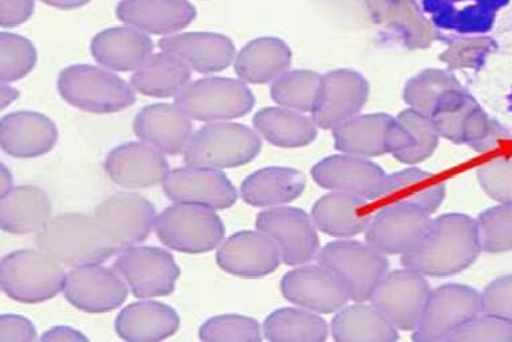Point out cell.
<instances>
[{
	"label": "cell",
	"instance_id": "6da1fadb",
	"mask_svg": "<svg viewBox=\"0 0 512 342\" xmlns=\"http://www.w3.org/2000/svg\"><path fill=\"white\" fill-rule=\"evenodd\" d=\"M480 253L476 222L463 214L431 220L417 245L403 255L407 269L429 277H448L466 270Z\"/></svg>",
	"mask_w": 512,
	"mask_h": 342
},
{
	"label": "cell",
	"instance_id": "7a4b0ae2",
	"mask_svg": "<svg viewBox=\"0 0 512 342\" xmlns=\"http://www.w3.org/2000/svg\"><path fill=\"white\" fill-rule=\"evenodd\" d=\"M35 245L59 265L73 269L101 265L120 251L106 237L94 215L85 214L54 216L38 231Z\"/></svg>",
	"mask_w": 512,
	"mask_h": 342
},
{
	"label": "cell",
	"instance_id": "3957f363",
	"mask_svg": "<svg viewBox=\"0 0 512 342\" xmlns=\"http://www.w3.org/2000/svg\"><path fill=\"white\" fill-rule=\"evenodd\" d=\"M57 88L62 100L82 112L110 114L136 104L132 85L92 65H72L59 73Z\"/></svg>",
	"mask_w": 512,
	"mask_h": 342
},
{
	"label": "cell",
	"instance_id": "277c9868",
	"mask_svg": "<svg viewBox=\"0 0 512 342\" xmlns=\"http://www.w3.org/2000/svg\"><path fill=\"white\" fill-rule=\"evenodd\" d=\"M262 149L258 133L243 124L210 123L189 139L184 163L215 169L238 168L251 163Z\"/></svg>",
	"mask_w": 512,
	"mask_h": 342
},
{
	"label": "cell",
	"instance_id": "5b68a950",
	"mask_svg": "<svg viewBox=\"0 0 512 342\" xmlns=\"http://www.w3.org/2000/svg\"><path fill=\"white\" fill-rule=\"evenodd\" d=\"M66 277L61 265L39 250L14 251L0 265L3 292L21 304L53 300L65 289Z\"/></svg>",
	"mask_w": 512,
	"mask_h": 342
},
{
	"label": "cell",
	"instance_id": "8992f818",
	"mask_svg": "<svg viewBox=\"0 0 512 342\" xmlns=\"http://www.w3.org/2000/svg\"><path fill=\"white\" fill-rule=\"evenodd\" d=\"M157 239L184 254H206L223 242L226 227L211 208L179 203L165 208L155 220Z\"/></svg>",
	"mask_w": 512,
	"mask_h": 342
},
{
	"label": "cell",
	"instance_id": "52a82bcc",
	"mask_svg": "<svg viewBox=\"0 0 512 342\" xmlns=\"http://www.w3.org/2000/svg\"><path fill=\"white\" fill-rule=\"evenodd\" d=\"M317 258L319 265L328 267L341 279L354 302L370 301L389 269L385 254L357 241L329 243L319 250Z\"/></svg>",
	"mask_w": 512,
	"mask_h": 342
},
{
	"label": "cell",
	"instance_id": "ba28073f",
	"mask_svg": "<svg viewBox=\"0 0 512 342\" xmlns=\"http://www.w3.org/2000/svg\"><path fill=\"white\" fill-rule=\"evenodd\" d=\"M176 105L192 120L218 123L246 116L255 106V97L242 81L207 77L189 84L176 97Z\"/></svg>",
	"mask_w": 512,
	"mask_h": 342
},
{
	"label": "cell",
	"instance_id": "9c48e42d",
	"mask_svg": "<svg viewBox=\"0 0 512 342\" xmlns=\"http://www.w3.org/2000/svg\"><path fill=\"white\" fill-rule=\"evenodd\" d=\"M136 298L171 296L181 270L169 251L155 246L129 247L113 263Z\"/></svg>",
	"mask_w": 512,
	"mask_h": 342
},
{
	"label": "cell",
	"instance_id": "30bf717a",
	"mask_svg": "<svg viewBox=\"0 0 512 342\" xmlns=\"http://www.w3.org/2000/svg\"><path fill=\"white\" fill-rule=\"evenodd\" d=\"M483 312L482 294L464 285H444L433 290L413 340L447 341L464 324Z\"/></svg>",
	"mask_w": 512,
	"mask_h": 342
},
{
	"label": "cell",
	"instance_id": "8fae6325",
	"mask_svg": "<svg viewBox=\"0 0 512 342\" xmlns=\"http://www.w3.org/2000/svg\"><path fill=\"white\" fill-rule=\"evenodd\" d=\"M258 231L273 239L286 265L301 266L319 253L317 226L301 208L273 207L255 220Z\"/></svg>",
	"mask_w": 512,
	"mask_h": 342
},
{
	"label": "cell",
	"instance_id": "7c38bea8",
	"mask_svg": "<svg viewBox=\"0 0 512 342\" xmlns=\"http://www.w3.org/2000/svg\"><path fill=\"white\" fill-rule=\"evenodd\" d=\"M432 290L423 274L412 269L396 270L382 278L370 302L397 329L415 330L427 308Z\"/></svg>",
	"mask_w": 512,
	"mask_h": 342
},
{
	"label": "cell",
	"instance_id": "4fadbf2b",
	"mask_svg": "<svg viewBox=\"0 0 512 342\" xmlns=\"http://www.w3.org/2000/svg\"><path fill=\"white\" fill-rule=\"evenodd\" d=\"M155 216L153 204L133 192L109 196L94 210L101 230L120 250L147 241L155 226Z\"/></svg>",
	"mask_w": 512,
	"mask_h": 342
},
{
	"label": "cell",
	"instance_id": "5bb4252c",
	"mask_svg": "<svg viewBox=\"0 0 512 342\" xmlns=\"http://www.w3.org/2000/svg\"><path fill=\"white\" fill-rule=\"evenodd\" d=\"M163 190L172 202L198 204L211 210H227L238 200L234 184L223 172L195 165L169 171Z\"/></svg>",
	"mask_w": 512,
	"mask_h": 342
},
{
	"label": "cell",
	"instance_id": "9a60e30c",
	"mask_svg": "<svg viewBox=\"0 0 512 342\" xmlns=\"http://www.w3.org/2000/svg\"><path fill=\"white\" fill-rule=\"evenodd\" d=\"M66 301L81 312L102 314L120 308L128 298V286L114 269L100 265L74 267L63 289Z\"/></svg>",
	"mask_w": 512,
	"mask_h": 342
},
{
	"label": "cell",
	"instance_id": "2e32d148",
	"mask_svg": "<svg viewBox=\"0 0 512 342\" xmlns=\"http://www.w3.org/2000/svg\"><path fill=\"white\" fill-rule=\"evenodd\" d=\"M283 297L310 312H340L350 300L341 279L328 267L302 266L285 274L281 282Z\"/></svg>",
	"mask_w": 512,
	"mask_h": 342
},
{
	"label": "cell",
	"instance_id": "e0dca14e",
	"mask_svg": "<svg viewBox=\"0 0 512 342\" xmlns=\"http://www.w3.org/2000/svg\"><path fill=\"white\" fill-rule=\"evenodd\" d=\"M369 85L353 70H334L322 77L321 92L313 112L314 123L322 129H336L358 116L368 100Z\"/></svg>",
	"mask_w": 512,
	"mask_h": 342
},
{
	"label": "cell",
	"instance_id": "ac0fdd59",
	"mask_svg": "<svg viewBox=\"0 0 512 342\" xmlns=\"http://www.w3.org/2000/svg\"><path fill=\"white\" fill-rule=\"evenodd\" d=\"M311 176L319 187L346 192L373 202L380 194L387 174L366 157L336 155L326 157L311 169Z\"/></svg>",
	"mask_w": 512,
	"mask_h": 342
},
{
	"label": "cell",
	"instance_id": "d6986e66",
	"mask_svg": "<svg viewBox=\"0 0 512 342\" xmlns=\"http://www.w3.org/2000/svg\"><path fill=\"white\" fill-rule=\"evenodd\" d=\"M431 223L428 212L409 206L384 207L365 230L366 243L385 255H404L417 245Z\"/></svg>",
	"mask_w": 512,
	"mask_h": 342
},
{
	"label": "cell",
	"instance_id": "ffe728a7",
	"mask_svg": "<svg viewBox=\"0 0 512 342\" xmlns=\"http://www.w3.org/2000/svg\"><path fill=\"white\" fill-rule=\"evenodd\" d=\"M106 175L117 186L141 190L163 183L169 164L163 153L147 143H126L112 149L106 156Z\"/></svg>",
	"mask_w": 512,
	"mask_h": 342
},
{
	"label": "cell",
	"instance_id": "44dd1931",
	"mask_svg": "<svg viewBox=\"0 0 512 342\" xmlns=\"http://www.w3.org/2000/svg\"><path fill=\"white\" fill-rule=\"evenodd\" d=\"M281 261L277 245L261 231H240L216 253L220 269L240 278L266 277L278 269Z\"/></svg>",
	"mask_w": 512,
	"mask_h": 342
},
{
	"label": "cell",
	"instance_id": "7402d4cb",
	"mask_svg": "<svg viewBox=\"0 0 512 342\" xmlns=\"http://www.w3.org/2000/svg\"><path fill=\"white\" fill-rule=\"evenodd\" d=\"M58 141L57 125L38 112H14L0 121V145L15 159H35L53 151Z\"/></svg>",
	"mask_w": 512,
	"mask_h": 342
},
{
	"label": "cell",
	"instance_id": "603a6c76",
	"mask_svg": "<svg viewBox=\"0 0 512 342\" xmlns=\"http://www.w3.org/2000/svg\"><path fill=\"white\" fill-rule=\"evenodd\" d=\"M159 47L164 53L176 55L200 74L223 72L234 62L235 45L226 35L218 33H185L168 35Z\"/></svg>",
	"mask_w": 512,
	"mask_h": 342
},
{
	"label": "cell",
	"instance_id": "cb8c5ba5",
	"mask_svg": "<svg viewBox=\"0 0 512 342\" xmlns=\"http://www.w3.org/2000/svg\"><path fill=\"white\" fill-rule=\"evenodd\" d=\"M192 131L191 117L177 105L145 106L133 121V132L141 141L171 156L184 152Z\"/></svg>",
	"mask_w": 512,
	"mask_h": 342
},
{
	"label": "cell",
	"instance_id": "d4e9b609",
	"mask_svg": "<svg viewBox=\"0 0 512 342\" xmlns=\"http://www.w3.org/2000/svg\"><path fill=\"white\" fill-rule=\"evenodd\" d=\"M116 15L126 26L144 33L172 35L191 25L196 9L188 0H122Z\"/></svg>",
	"mask_w": 512,
	"mask_h": 342
},
{
	"label": "cell",
	"instance_id": "484cf974",
	"mask_svg": "<svg viewBox=\"0 0 512 342\" xmlns=\"http://www.w3.org/2000/svg\"><path fill=\"white\" fill-rule=\"evenodd\" d=\"M155 49L147 34L133 27H112L100 31L90 43V53L98 64L114 72H136Z\"/></svg>",
	"mask_w": 512,
	"mask_h": 342
},
{
	"label": "cell",
	"instance_id": "4316f807",
	"mask_svg": "<svg viewBox=\"0 0 512 342\" xmlns=\"http://www.w3.org/2000/svg\"><path fill=\"white\" fill-rule=\"evenodd\" d=\"M445 198V186L429 172L417 168L405 169L387 175L380 194L373 200L376 210L392 206L420 208L429 215L435 212Z\"/></svg>",
	"mask_w": 512,
	"mask_h": 342
},
{
	"label": "cell",
	"instance_id": "83f0119b",
	"mask_svg": "<svg viewBox=\"0 0 512 342\" xmlns=\"http://www.w3.org/2000/svg\"><path fill=\"white\" fill-rule=\"evenodd\" d=\"M311 218L322 233L350 238L364 233L373 218L368 200L346 192L332 191L314 204Z\"/></svg>",
	"mask_w": 512,
	"mask_h": 342
},
{
	"label": "cell",
	"instance_id": "f1b7e54d",
	"mask_svg": "<svg viewBox=\"0 0 512 342\" xmlns=\"http://www.w3.org/2000/svg\"><path fill=\"white\" fill-rule=\"evenodd\" d=\"M114 329L125 341H164L180 329V317L175 309L163 302L141 301L121 310Z\"/></svg>",
	"mask_w": 512,
	"mask_h": 342
},
{
	"label": "cell",
	"instance_id": "f546056e",
	"mask_svg": "<svg viewBox=\"0 0 512 342\" xmlns=\"http://www.w3.org/2000/svg\"><path fill=\"white\" fill-rule=\"evenodd\" d=\"M395 119L384 113L356 116L333 129L334 143L342 153L376 157L392 152Z\"/></svg>",
	"mask_w": 512,
	"mask_h": 342
},
{
	"label": "cell",
	"instance_id": "4dcf8cb0",
	"mask_svg": "<svg viewBox=\"0 0 512 342\" xmlns=\"http://www.w3.org/2000/svg\"><path fill=\"white\" fill-rule=\"evenodd\" d=\"M291 58L290 47L282 39L262 37L248 42L236 54L234 70L247 84H270L289 70Z\"/></svg>",
	"mask_w": 512,
	"mask_h": 342
},
{
	"label": "cell",
	"instance_id": "1f68e13d",
	"mask_svg": "<svg viewBox=\"0 0 512 342\" xmlns=\"http://www.w3.org/2000/svg\"><path fill=\"white\" fill-rule=\"evenodd\" d=\"M53 204L42 188L21 186L2 196L0 224L5 233L29 235L38 233L51 219Z\"/></svg>",
	"mask_w": 512,
	"mask_h": 342
},
{
	"label": "cell",
	"instance_id": "d6a6232c",
	"mask_svg": "<svg viewBox=\"0 0 512 342\" xmlns=\"http://www.w3.org/2000/svg\"><path fill=\"white\" fill-rule=\"evenodd\" d=\"M305 187V175L297 169L269 167L248 176L240 186V194L252 207H278L294 202Z\"/></svg>",
	"mask_w": 512,
	"mask_h": 342
},
{
	"label": "cell",
	"instance_id": "836d02e7",
	"mask_svg": "<svg viewBox=\"0 0 512 342\" xmlns=\"http://www.w3.org/2000/svg\"><path fill=\"white\" fill-rule=\"evenodd\" d=\"M439 137L431 117L408 109L395 119L391 153L401 163H421L435 152Z\"/></svg>",
	"mask_w": 512,
	"mask_h": 342
},
{
	"label": "cell",
	"instance_id": "e575fe53",
	"mask_svg": "<svg viewBox=\"0 0 512 342\" xmlns=\"http://www.w3.org/2000/svg\"><path fill=\"white\" fill-rule=\"evenodd\" d=\"M191 68L176 55L152 54L132 76L136 92L153 98L177 97L191 82Z\"/></svg>",
	"mask_w": 512,
	"mask_h": 342
},
{
	"label": "cell",
	"instance_id": "d590c367",
	"mask_svg": "<svg viewBox=\"0 0 512 342\" xmlns=\"http://www.w3.org/2000/svg\"><path fill=\"white\" fill-rule=\"evenodd\" d=\"M256 132L279 148H302L317 137V124L298 110L265 108L252 119Z\"/></svg>",
	"mask_w": 512,
	"mask_h": 342
},
{
	"label": "cell",
	"instance_id": "8d00e7d4",
	"mask_svg": "<svg viewBox=\"0 0 512 342\" xmlns=\"http://www.w3.org/2000/svg\"><path fill=\"white\" fill-rule=\"evenodd\" d=\"M334 340L342 342H393L399 340L397 328L374 305L342 308L332 322Z\"/></svg>",
	"mask_w": 512,
	"mask_h": 342
},
{
	"label": "cell",
	"instance_id": "74e56055",
	"mask_svg": "<svg viewBox=\"0 0 512 342\" xmlns=\"http://www.w3.org/2000/svg\"><path fill=\"white\" fill-rule=\"evenodd\" d=\"M263 333L267 341L321 342L329 336L324 318L299 309H279L266 318Z\"/></svg>",
	"mask_w": 512,
	"mask_h": 342
},
{
	"label": "cell",
	"instance_id": "f35d334b",
	"mask_svg": "<svg viewBox=\"0 0 512 342\" xmlns=\"http://www.w3.org/2000/svg\"><path fill=\"white\" fill-rule=\"evenodd\" d=\"M322 77L310 70L286 72L271 86V98L283 108L313 112L321 92Z\"/></svg>",
	"mask_w": 512,
	"mask_h": 342
},
{
	"label": "cell",
	"instance_id": "ab89813d",
	"mask_svg": "<svg viewBox=\"0 0 512 342\" xmlns=\"http://www.w3.org/2000/svg\"><path fill=\"white\" fill-rule=\"evenodd\" d=\"M458 89L460 84L451 74L441 70H427L408 82L404 98L412 109L431 117L441 102Z\"/></svg>",
	"mask_w": 512,
	"mask_h": 342
},
{
	"label": "cell",
	"instance_id": "60d3db41",
	"mask_svg": "<svg viewBox=\"0 0 512 342\" xmlns=\"http://www.w3.org/2000/svg\"><path fill=\"white\" fill-rule=\"evenodd\" d=\"M37 61V49L30 39L6 31L0 34V80L3 84L29 76Z\"/></svg>",
	"mask_w": 512,
	"mask_h": 342
},
{
	"label": "cell",
	"instance_id": "b9f144b4",
	"mask_svg": "<svg viewBox=\"0 0 512 342\" xmlns=\"http://www.w3.org/2000/svg\"><path fill=\"white\" fill-rule=\"evenodd\" d=\"M475 222L480 250L487 253L512 250V203L483 212Z\"/></svg>",
	"mask_w": 512,
	"mask_h": 342
},
{
	"label": "cell",
	"instance_id": "7bdbcfd3",
	"mask_svg": "<svg viewBox=\"0 0 512 342\" xmlns=\"http://www.w3.org/2000/svg\"><path fill=\"white\" fill-rule=\"evenodd\" d=\"M202 341H262V328L254 318L242 314H223L208 318L199 329Z\"/></svg>",
	"mask_w": 512,
	"mask_h": 342
},
{
	"label": "cell",
	"instance_id": "ee69618b",
	"mask_svg": "<svg viewBox=\"0 0 512 342\" xmlns=\"http://www.w3.org/2000/svg\"><path fill=\"white\" fill-rule=\"evenodd\" d=\"M451 342H494L512 341V324L494 314L472 318L462 328L448 337Z\"/></svg>",
	"mask_w": 512,
	"mask_h": 342
},
{
	"label": "cell",
	"instance_id": "f6af8a7d",
	"mask_svg": "<svg viewBox=\"0 0 512 342\" xmlns=\"http://www.w3.org/2000/svg\"><path fill=\"white\" fill-rule=\"evenodd\" d=\"M478 176L488 196L500 203H512V160L490 161L479 169Z\"/></svg>",
	"mask_w": 512,
	"mask_h": 342
},
{
	"label": "cell",
	"instance_id": "bcb514c9",
	"mask_svg": "<svg viewBox=\"0 0 512 342\" xmlns=\"http://www.w3.org/2000/svg\"><path fill=\"white\" fill-rule=\"evenodd\" d=\"M483 312L494 314L512 324V275L490 283L482 294Z\"/></svg>",
	"mask_w": 512,
	"mask_h": 342
},
{
	"label": "cell",
	"instance_id": "7dc6e473",
	"mask_svg": "<svg viewBox=\"0 0 512 342\" xmlns=\"http://www.w3.org/2000/svg\"><path fill=\"white\" fill-rule=\"evenodd\" d=\"M38 338L33 322L18 314L0 317V342H31Z\"/></svg>",
	"mask_w": 512,
	"mask_h": 342
},
{
	"label": "cell",
	"instance_id": "c3c4849f",
	"mask_svg": "<svg viewBox=\"0 0 512 342\" xmlns=\"http://www.w3.org/2000/svg\"><path fill=\"white\" fill-rule=\"evenodd\" d=\"M35 0H0V25L14 29L26 23L34 13Z\"/></svg>",
	"mask_w": 512,
	"mask_h": 342
},
{
	"label": "cell",
	"instance_id": "681fc988",
	"mask_svg": "<svg viewBox=\"0 0 512 342\" xmlns=\"http://www.w3.org/2000/svg\"><path fill=\"white\" fill-rule=\"evenodd\" d=\"M41 341H88V337L70 326H54L42 334Z\"/></svg>",
	"mask_w": 512,
	"mask_h": 342
},
{
	"label": "cell",
	"instance_id": "f907efd6",
	"mask_svg": "<svg viewBox=\"0 0 512 342\" xmlns=\"http://www.w3.org/2000/svg\"><path fill=\"white\" fill-rule=\"evenodd\" d=\"M45 5L59 10L81 9L90 3V0H41Z\"/></svg>",
	"mask_w": 512,
	"mask_h": 342
},
{
	"label": "cell",
	"instance_id": "816d5d0a",
	"mask_svg": "<svg viewBox=\"0 0 512 342\" xmlns=\"http://www.w3.org/2000/svg\"><path fill=\"white\" fill-rule=\"evenodd\" d=\"M21 97V92L13 86L2 84L0 88V109L5 110L7 106L14 104Z\"/></svg>",
	"mask_w": 512,
	"mask_h": 342
},
{
	"label": "cell",
	"instance_id": "f5cc1de1",
	"mask_svg": "<svg viewBox=\"0 0 512 342\" xmlns=\"http://www.w3.org/2000/svg\"><path fill=\"white\" fill-rule=\"evenodd\" d=\"M13 183L14 179L10 169L7 168L5 164H2V172H0V194L3 196L13 190Z\"/></svg>",
	"mask_w": 512,
	"mask_h": 342
}]
</instances>
